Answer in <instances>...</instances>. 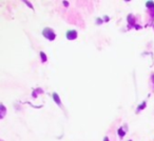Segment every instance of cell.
<instances>
[{
    "label": "cell",
    "instance_id": "6da1fadb",
    "mask_svg": "<svg viewBox=\"0 0 154 141\" xmlns=\"http://www.w3.org/2000/svg\"><path fill=\"white\" fill-rule=\"evenodd\" d=\"M43 35H45L48 39H51V40H53V39L55 38V35H54V33L52 32L50 28H45V30L43 31Z\"/></svg>",
    "mask_w": 154,
    "mask_h": 141
},
{
    "label": "cell",
    "instance_id": "7a4b0ae2",
    "mask_svg": "<svg viewBox=\"0 0 154 141\" xmlns=\"http://www.w3.org/2000/svg\"><path fill=\"white\" fill-rule=\"evenodd\" d=\"M66 37L69 39H75L77 37V33L75 31H70V32L66 33Z\"/></svg>",
    "mask_w": 154,
    "mask_h": 141
},
{
    "label": "cell",
    "instance_id": "3957f363",
    "mask_svg": "<svg viewBox=\"0 0 154 141\" xmlns=\"http://www.w3.org/2000/svg\"><path fill=\"white\" fill-rule=\"evenodd\" d=\"M54 99H55V101L58 103V104H60V99H58V97H57V95H56V94H54Z\"/></svg>",
    "mask_w": 154,
    "mask_h": 141
},
{
    "label": "cell",
    "instance_id": "277c9868",
    "mask_svg": "<svg viewBox=\"0 0 154 141\" xmlns=\"http://www.w3.org/2000/svg\"><path fill=\"white\" fill-rule=\"evenodd\" d=\"M154 7V3L153 2H151V1H148V3H147V7Z\"/></svg>",
    "mask_w": 154,
    "mask_h": 141
},
{
    "label": "cell",
    "instance_id": "5b68a950",
    "mask_svg": "<svg viewBox=\"0 0 154 141\" xmlns=\"http://www.w3.org/2000/svg\"><path fill=\"white\" fill-rule=\"evenodd\" d=\"M41 58H43V61H45V55L43 53H41Z\"/></svg>",
    "mask_w": 154,
    "mask_h": 141
}]
</instances>
